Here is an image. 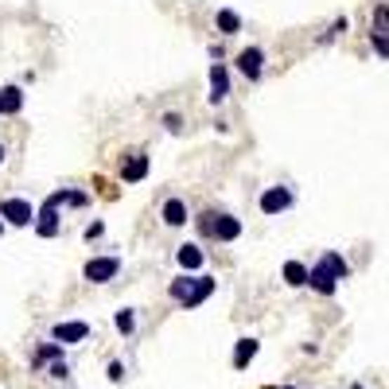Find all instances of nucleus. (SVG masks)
<instances>
[{
  "mask_svg": "<svg viewBox=\"0 0 389 389\" xmlns=\"http://www.w3.org/2000/svg\"><path fill=\"white\" fill-rule=\"evenodd\" d=\"M308 280H312V269H308V265H300V261H288V265H284V284L304 288Z\"/></svg>",
  "mask_w": 389,
  "mask_h": 389,
  "instance_id": "nucleus-16",
  "label": "nucleus"
},
{
  "mask_svg": "<svg viewBox=\"0 0 389 389\" xmlns=\"http://www.w3.org/2000/svg\"><path fill=\"white\" fill-rule=\"evenodd\" d=\"M370 43H374V51H378L381 59H389V35H378V32H370Z\"/></svg>",
  "mask_w": 389,
  "mask_h": 389,
  "instance_id": "nucleus-21",
  "label": "nucleus"
},
{
  "mask_svg": "<svg viewBox=\"0 0 389 389\" xmlns=\"http://www.w3.org/2000/svg\"><path fill=\"white\" fill-rule=\"evenodd\" d=\"M62 347L59 343H47V347H39V355H35V362H47V358H59Z\"/></svg>",
  "mask_w": 389,
  "mask_h": 389,
  "instance_id": "nucleus-22",
  "label": "nucleus"
},
{
  "mask_svg": "<svg viewBox=\"0 0 389 389\" xmlns=\"http://www.w3.org/2000/svg\"><path fill=\"white\" fill-rule=\"evenodd\" d=\"M20 110H24V90L20 86H0V117H12Z\"/></svg>",
  "mask_w": 389,
  "mask_h": 389,
  "instance_id": "nucleus-12",
  "label": "nucleus"
},
{
  "mask_svg": "<svg viewBox=\"0 0 389 389\" xmlns=\"http://www.w3.org/2000/svg\"><path fill=\"white\" fill-rule=\"evenodd\" d=\"M0 218H8L12 226H27V222L39 218V211H32L27 199H4V203H0Z\"/></svg>",
  "mask_w": 389,
  "mask_h": 389,
  "instance_id": "nucleus-4",
  "label": "nucleus"
},
{
  "mask_svg": "<svg viewBox=\"0 0 389 389\" xmlns=\"http://www.w3.org/2000/svg\"><path fill=\"white\" fill-rule=\"evenodd\" d=\"M168 292H171V300H176V304H183V308H199L203 300H211V292H214V277H176Z\"/></svg>",
  "mask_w": 389,
  "mask_h": 389,
  "instance_id": "nucleus-2",
  "label": "nucleus"
},
{
  "mask_svg": "<svg viewBox=\"0 0 389 389\" xmlns=\"http://www.w3.org/2000/svg\"><path fill=\"white\" fill-rule=\"evenodd\" d=\"M51 378H70V366L67 362H55L51 366Z\"/></svg>",
  "mask_w": 389,
  "mask_h": 389,
  "instance_id": "nucleus-26",
  "label": "nucleus"
},
{
  "mask_svg": "<svg viewBox=\"0 0 389 389\" xmlns=\"http://www.w3.org/2000/svg\"><path fill=\"white\" fill-rule=\"evenodd\" d=\"M374 32L389 35V4H378V8H374Z\"/></svg>",
  "mask_w": 389,
  "mask_h": 389,
  "instance_id": "nucleus-20",
  "label": "nucleus"
},
{
  "mask_svg": "<svg viewBox=\"0 0 389 389\" xmlns=\"http://www.w3.org/2000/svg\"><path fill=\"white\" fill-rule=\"evenodd\" d=\"M4 156H8V148H4V144H0V164H4Z\"/></svg>",
  "mask_w": 389,
  "mask_h": 389,
  "instance_id": "nucleus-28",
  "label": "nucleus"
},
{
  "mask_svg": "<svg viewBox=\"0 0 389 389\" xmlns=\"http://www.w3.org/2000/svg\"><path fill=\"white\" fill-rule=\"evenodd\" d=\"M113 323H117V331H121V335H133V327H136V315H133V308H121V312L113 315Z\"/></svg>",
  "mask_w": 389,
  "mask_h": 389,
  "instance_id": "nucleus-19",
  "label": "nucleus"
},
{
  "mask_svg": "<svg viewBox=\"0 0 389 389\" xmlns=\"http://www.w3.org/2000/svg\"><path fill=\"white\" fill-rule=\"evenodd\" d=\"M105 234V222H90L86 226V242H93V237H102Z\"/></svg>",
  "mask_w": 389,
  "mask_h": 389,
  "instance_id": "nucleus-25",
  "label": "nucleus"
},
{
  "mask_svg": "<svg viewBox=\"0 0 389 389\" xmlns=\"http://www.w3.org/2000/svg\"><path fill=\"white\" fill-rule=\"evenodd\" d=\"M0 234H4V222H0Z\"/></svg>",
  "mask_w": 389,
  "mask_h": 389,
  "instance_id": "nucleus-31",
  "label": "nucleus"
},
{
  "mask_svg": "<svg viewBox=\"0 0 389 389\" xmlns=\"http://www.w3.org/2000/svg\"><path fill=\"white\" fill-rule=\"evenodd\" d=\"M280 389H296V385H280Z\"/></svg>",
  "mask_w": 389,
  "mask_h": 389,
  "instance_id": "nucleus-30",
  "label": "nucleus"
},
{
  "mask_svg": "<svg viewBox=\"0 0 389 389\" xmlns=\"http://www.w3.org/2000/svg\"><path fill=\"white\" fill-rule=\"evenodd\" d=\"M211 237L214 242H237V237H242V222H237L234 214H214Z\"/></svg>",
  "mask_w": 389,
  "mask_h": 389,
  "instance_id": "nucleus-6",
  "label": "nucleus"
},
{
  "mask_svg": "<svg viewBox=\"0 0 389 389\" xmlns=\"http://www.w3.org/2000/svg\"><path fill=\"white\" fill-rule=\"evenodd\" d=\"M308 284L315 288V292H323V296H335V288H338V277L335 272L327 269V265H312V280H308Z\"/></svg>",
  "mask_w": 389,
  "mask_h": 389,
  "instance_id": "nucleus-10",
  "label": "nucleus"
},
{
  "mask_svg": "<svg viewBox=\"0 0 389 389\" xmlns=\"http://www.w3.org/2000/svg\"><path fill=\"white\" fill-rule=\"evenodd\" d=\"M70 203V206H86V194L82 191H55L47 203L39 206V218H35V230L39 237H55L59 234V206Z\"/></svg>",
  "mask_w": 389,
  "mask_h": 389,
  "instance_id": "nucleus-1",
  "label": "nucleus"
},
{
  "mask_svg": "<svg viewBox=\"0 0 389 389\" xmlns=\"http://www.w3.org/2000/svg\"><path fill=\"white\" fill-rule=\"evenodd\" d=\"M117 272H121V257H90L82 277L90 280V284H105V280H113Z\"/></svg>",
  "mask_w": 389,
  "mask_h": 389,
  "instance_id": "nucleus-3",
  "label": "nucleus"
},
{
  "mask_svg": "<svg viewBox=\"0 0 389 389\" xmlns=\"http://www.w3.org/2000/svg\"><path fill=\"white\" fill-rule=\"evenodd\" d=\"M237 70L249 78V82H257L265 70V51L261 47H246V51H237Z\"/></svg>",
  "mask_w": 389,
  "mask_h": 389,
  "instance_id": "nucleus-5",
  "label": "nucleus"
},
{
  "mask_svg": "<svg viewBox=\"0 0 389 389\" xmlns=\"http://www.w3.org/2000/svg\"><path fill=\"white\" fill-rule=\"evenodd\" d=\"M347 27H350V24H347V16H338L335 24H331V32L323 35V43H327V39H335V35H343V32H347Z\"/></svg>",
  "mask_w": 389,
  "mask_h": 389,
  "instance_id": "nucleus-23",
  "label": "nucleus"
},
{
  "mask_svg": "<svg viewBox=\"0 0 389 389\" xmlns=\"http://www.w3.org/2000/svg\"><path fill=\"white\" fill-rule=\"evenodd\" d=\"M176 261H179V269L194 272V269H203L206 253H203L199 246H191V242H187V246H179V249H176Z\"/></svg>",
  "mask_w": 389,
  "mask_h": 389,
  "instance_id": "nucleus-13",
  "label": "nucleus"
},
{
  "mask_svg": "<svg viewBox=\"0 0 389 389\" xmlns=\"http://www.w3.org/2000/svg\"><path fill=\"white\" fill-rule=\"evenodd\" d=\"M288 206H292V191H288V187H269V191L261 194L265 214H280V211H288Z\"/></svg>",
  "mask_w": 389,
  "mask_h": 389,
  "instance_id": "nucleus-7",
  "label": "nucleus"
},
{
  "mask_svg": "<svg viewBox=\"0 0 389 389\" xmlns=\"http://www.w3.org/2000/svg\"><path fill=\"white\" fill-rule=\"evenodd\" d=\"M144 176H148V156H144V152H128L125 164H121V179H125V183H140Z\"/></svg>",
  "mask_w": 389,
  "mask_h": 389,
  "instance_id": "nucleus-8",
  "label": "nucleus"
},
{
  "mask_svg": "<svg viewBox=\"0 0 389 389\" xmlns=\"http://www.w3.org/2000/svg\"><path fill=\"white\" fill-rule=\"evenodd\" d=\"M257 350H261V343H257V338H237V347H234V370H246V366L257 358Z\"/></svg>",
  "mask_w": 389,
  "mask_h": 389,
  "instance_id": "nucleus-14",
  "label": "nucleus"
},
{
  "mask_svg": "<svg viewBox=\"0 0 389 389\" xmlns=\"http://www.w3.org/2000/svg\"><path fill=\"white\" fill-rule=\"evenodd\" d=\"M121 378H125V366H121V362H110V381H121Z\"/></svg>",
  "mask_w": 389,
  "mask_h": 389,
  "instance_id": "nucleus-27",
  "label": "nucleus"
},
{
  "mask_svg": "<svg viewBox=\"0 0 389 389\" xmlns=\"http://www.w3.org/2000/svg\"><path fill=\"white\" fill-rule=\"evenodd\" d=\"M179 125H183L179 113H164V128H168V133H179Z\"/></svg>",
  "mask_w": 389,
  "mask_h": 389,
  "instance_id": "nucleus-24",
  "label": "nucleus"
},
{
  "mask_svg": "<svg viewBox=\"0 0 389 389\" xmlns=\"http://www.w3.org/2000/svg\"><path fill=\"white\" fill-rule=\"evenodd\" d=\"M323 265H327V269H331V272H335V277H338V280H347V277H350V265H347V261H343V257H338V253H335V249H327V253H323Z\"/></svg>",
  "mask_w": 389,
  "mask_h": 389,
  "instance_id": "nucleus-18",
  "label": "nucleus"
},
{
  "mask_svg": "<svg viewBox=\"0 0 389 389\" xmlns=\"http://www.w3.org/2000/svg\"><path fill=\"white\" fill-rule=\"evenodd\" d=\"M160 218L168 222V226H183V222H187V203H183V199H168L164 211H160Z\"/></svg>",
  "mask_w": 389,
  "mask_h": 389,
  "instance_id": "nucleus-15",
  "label": "nucleus"
},
{
  "mask_svg": "<svg viewBox=\"0 0 389 389\" xmlns=\"http://www.w3.org/2000/svg\"><path fill=\"white\" fill-rule=\"evenodd\" d=\"M214 27H218L222 35H237V32H242V16L230 12V8H222L218 16H214Z\"/></svg>",
  "mask_w": 389,
  "mask_h": 389,
  "instance_id": "nucleus-17",
  "label": "nucleus"
},
{
  "mask_svg": "<svg viewBox=\"0 0 389 389\" xmlns=\"http://www.w3.org/2000/svg\"><path fill=\"white\" fill-rule=\"evenodd\" d=\"M230 98V70L222 67V62H214L211 67V102L218 105V102H226Z\"/></svg>",
  "mask_w": 389,
  "mask_h": 389,
  "instance_id": "nucleus-11",
  "label": "nucleus"
},
{
  "mask_svg": "<svg viewBox=\"0 0 389 389\" xmlns=\"http://www.w3.org/2000/svg\"><path fill=\"white\" fill-rule=\"evenodd\" d=\"M51 335H55L59 347H62V343H82V338H90V323H82V319H78V323H55Z\"/></svg>",
  "mask_w": 389,
  "mask_h": 389,
  "instance_id": "nucleus-9",
  "label": "nucleus"
},
{
  "mask_svg": "<svg viewBox=\"0 0 389 389\" xmlns=\"http://www.w3.org/2000/svg\"><path fill=\"white\" fill-rule=\"evenodd\" d=\"M350 389H366V385H358V381H355V385H350Z\"/></svg>",
  "mask_w": 389,
  "mask_h": 389,
  "instance_id": "nucleus-29",
  "label": "nucleus"
}]
</instances>
